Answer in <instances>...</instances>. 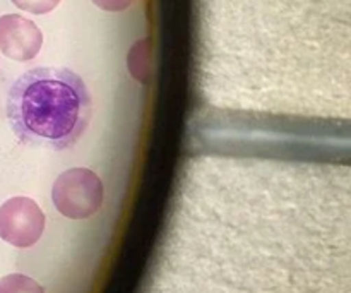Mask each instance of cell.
Listing matches in <instances>:
<instances>
[{
    "mask_svg": "<svg viewBox=\"0 0 351 293\" xmlns=\"http://www.w3.org/2000/svg\"><path fill=\"white\" fill-rule=\"evenodd\" d=\"M136 0H93L96 7L106 12H122V10L129 9Z\"/></svg>",
    "mask_w": 351,
    "mask_h": 293,
    "instance_id": "8",
    "label": "cell"
},
{
    "mask_svg": "<svg viewBox=\"0 0 351 293\" xmlns=\"http://www.w3.org/2000/svg\"><path fill=\"white\" fill-rule=\"evenodd\" d=\"M105 189L98 175L89 168H71L60 174L51 189V199L60 215L71 220H86L96 215L103 204Z\"/></svg>",
    "mask_w": 351,
    "mask_h": 293,
    "instance_id": "2",
    "label": "cell"
},
{
    "mask_svg": "<svg viewBox=\"0 0 351 293\" xmlns=\"http://www.w3.org/2000/svg\"><path fill=\"white\" fill-rule=\"evenodd\" d=\"M91 117V95L71 69H31L14 82L7 98L14 134L33 148L69 150L81 139Z\"/></svg>",
    "mask_w": 351,
    "mask_h": 293,
    "instance_id": "1",
    "label": "cell"
},
{
    "mask_svg": "<svg viewBox=\"0 0 351 293\" xmlns=\"http://www.w3.org/2000/svg\"><path fill=\"white\" fill-rule=\"evenodd\" d=\"M0 293H45V290L33 278L14 273L0 278Z\"/></svg>",
    "mask_w": 351,
    "mask_h": 293,
    "instance_id": "6",
    "label": "cell"
},
{
    "mask_svg": "<svg viewBox=\"0 0 351 293\" xmlns=\"http://www.w3.org/2000/svg\"><path fill=\"white\" fill-rule=\"evenodd\" d=\"M127 67L130 75L141 84H149L153 78V41L149 38H143L130 48L127 55Z\"/></svg>",
    "mask_w": 351,
    "mask_h": 293,
    "instance_id": "5",
    "label": "cell"
},
{
    "mask_svg": "<svg viewBox=\"0 0 351 293\" xmlns=\"http://www.w3.org/2000/svg\"><path fill=\"white\" fill-rule=\"evenodd\" d=\"M45 215L36 201L12 198L0 206V239L19 249H27L41 239Z\"/></svg>",
    "mask_w": 351,
    "mask_h": 293,
    "instance_id": "3",
    "label": "cell"
},
{
    "mask_svg": "<svg viewBox=\"0 0 351 293\" xmlns=\"http://www.w3.org/2000/svg\"><path fill=\"white\" fill-rule=\"evenodd\" d=\"M17 9L31 14H48L60 3V0H12Z\"/></svg>",
    "mask_w": 351,
    "mask_h": 293,
    "instance_id": "7",
    "label": "cell"
},
{
    "mask_svg": "<svg viewBox=\"0 0 351 293\" xmlns=\"http://www.w3.org/2000/svg\"><path fill=\"white\" fill-rule=\"evenodd\" d=\"M43 45L41 30L19 14H5L0 17V51L17 62L36 57Z\"/></svg>",
    "mask_w": 351,
    "mask_h": 293,
    "instance_id": "4",
    "label": "cell"
}]
</instances>
